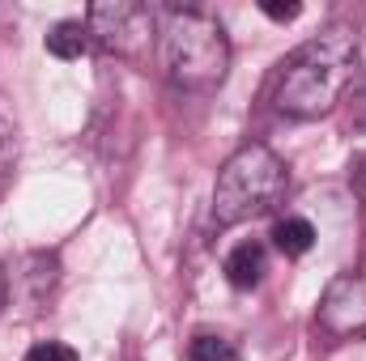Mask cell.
<instances>
[{
    "instance_id": "obj_1",
    "label": "cell",
    "mask_w": 366,
    "mask_h": 361,
    "mask_svg": "<svg viewBox=\"0 0 366 361\" xmlns=\"http://www.w3.org/2000/svg\"><path fill=\"white\" fill-rule=\"evenodd\" d=\"M354 64H358V30L350 21L324 26L315 39H307L281 64V77L273 90L277 111L294 115V119H315V115L332 111L341 90L354 77Z\"/></svg>"
},
{
    "instance_id": "obj_2",
    "label": "cell",
    "mask_w": 366,
    "mask_h": 361,
    "mask_svg": "<svg viewBox=\"0 0 366 361\" xmlns=\"http://www.w3.org/2000/svg\"><path fill=\"white\" fill-rule=\"evenodd\" d=\"M158 51L162 68L179 90H217L230 68V43L217 17L200 9H167V21L158 26Z\"/></svg>"
},
{
    "instance_id": "obj_3",
    "label": "cell",
    "mask_w": 366,
    "mask_h": 361,
    "mask_svg": "<svg viewBox=\"0 0 366 361\" xmlns=\"http://www.w3.org/2000/svg\"><path fill=\"white\" fill-rule=\"evenodd\" d=\"M290 187V171L269 145H243L213 183V221L239 225L269 213Z\"/></svg>"
},
{
    "instance_id": "obj_4",
    "label": "cell",
    "mask_w": 366,
    "mask_h": 361,
    "mask_svg": "<svg viewBox=\"0 0 366 361\" xmlns=\"http://www.w3.org/2000/svg\"><path fill=\"white\" fill-rule=\"evenodd\" d=\"M86 30L98 47H107L124 60H137L149 51V43L158 34V13L141 0H107V4L90 9Z\"/></svg>"
},
{
    "instance_id": "obj_5",
    "label": "cell",
    "mask_w": 366,
    "mask_h": 361,
    "mask_svg": "<svg viewBox=\"0 0 366 361\" xmlns=\"http://www.w3.org/2000/svg\"><path fill=\"white\" fill-rule=\"evenodd\" d=\"M320 323L332 332V336H354L366 327V280L362 276H337L328 289H324V302H320Z\"/></svg>"
},
{
    "instance_id": "obj_6",
    "label": "cell",
    "mask_w": 366,
    "mask_h": 361,
    "mask_svg": "<svg viewBox=\"0 0 366 361\" xmlns=\"http://www.w3.org/2000/svg\"><path fill=\"white\" fill-rule=\"evenodd\" d=\"M269 272V255L260 243H239L230 255H226V280L234 289H256Z\"/></svg>"
},
{
    "instance_id": "obj_7",
    "label": "cell",
    "mask_w": 366,
    "mask_h": 361,
    "mask_svg": "<svg viewBox=\"0 0 366 361\" xmlns=\"http://www.w3.org/2000/svg\"><path fill=\"white\" fill-rule=\"evenodd\" d=\"M43 43H47V51H51L56 60H81V56L94 47L86 21H56V26L47 30Z\"/></svg>"
},
{
    "instance_id": "obj_8",
    "label": "cell",
    "mask_w": 366,
    "mask_h": 361,
    "mask_svg": "<svg viewBox=\"0 0 366 361\" xmlns=\"http://www.w3.org/2000/svg\"><path fill=\"white\" fill-rule=\"evenodd\" d=\"M273 243H277L281 255L298 260V255H307V251L315 247V225H311L307 217H281L273 225Z\"/></svg>"
},
{
    "instance_id": "obj_9",
    "label": "cell",
    "mask_w": 366,
    "mask_h": 361,
    "mask_svg": "<svg viewBox=\"0 0 366 361\" xmlns=\"http://www.w3.org/2000/svg\"><path fill=\"white\" fill-rule=\"evenodd\" d=\"M187 361H243V353L226 336H196L187 345Z\"/></svg>"
},
{
    "instance_id": "obj_10",
    "label": "cell",
    "mask_w": 366,
    "mask_h": 361,
    "mask_svg": "<svg viewBox=\"0 0 366 361\" xmlns=\"http://www.w3.org/2000/svg\"><path fill=\"white\" fill-rule=\"evenodd\" d=\"M13 162H17V115H13L9 98L0 93V175L13 171Z\"/></svg>"
},
{
    "instance_id": "obj_11",
    "label": "cell",
    "mask_w": 366,
    "mask_h": 361,
    "mask_svg": "<svg viewBox=\"0 0 366 361\" xmlns=\"http://www.w3.org/2000/svg\"><path fill=\"white\" fill-rule=\"evenodd\" d=\"M26 280H30V298H43L51 285H56V255H30L26 264Z\"/></svg>"
},
{
    "instance_id": "obj_12",
    "label": "cell",
    "mask_w": 366,
    "mask_h": 361,
    "mask_svg": "<svg viewBox=\"0 0 366 361\" xmlns=\"http://www.w3.org/2000/svg\"><path fill=\"white\" fill-rule=\"evenodd\" d=\"M21 361H77V349H69L60 340H43V345H34Z\"/></svg>"
},
{
    "instance_id": "obj_13",
    "label": "cell",
    "mask_w": 366,
    "mask_h": 361,
    "mask_svg": "<svg viewBox=\"0 0 366 361\" xmlns=\"http://www.w3.org/2000/svg\"><path fill=\"white\" fill-rule=\"evenodd\" d=\"M260 13H264V17H273V21H294V17L302 13V4H298V0H285V4H281V0H264V4H260Z\"/></svg>"
},
{
    "instance_id": "obj_14",
    "label": "cell",
    "mask_w": 366,
    "mask_h": 361,
    "mask_svg": "<svg viewBox=\"0 0 366 361\" xmlns=\"http://www.w3.org/2000/svg\"><path fill=\"white\" fill-rule=\"evenodd\" d=\"M4 302H9V276H4V268H0V310H4Z\"/></svg>"
}]
</instances>
